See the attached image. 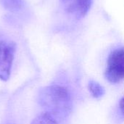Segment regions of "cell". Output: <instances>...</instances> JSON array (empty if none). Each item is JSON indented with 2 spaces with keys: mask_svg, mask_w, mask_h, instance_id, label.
Instances as JSON below:
<instances>
[{
  "mask_svg": "<svg viewBox=\"0 0 124 124\" xmlns=\"http://www.w3.org/2000/svg\"><path fill=\"white\" fill-rule=\"evenodd\" d=\"M39 101L45 112L52 116H66L71 109V97L68 90L59 85L44 88L40 92Z\"/></svg>",
  "mask_w": 124,
  "mask_h": 124,
  "instance_id": "1",
  "label": "cell"
},
{
  "mask_svg": "<svg viewBox=\"0 0 124 124\" xmlns=\"http://www.w3.org/2000/svg\"><path fill=\"white\" fill-rule=\"evenodd\" d=\"M105 76L110 83L113 84L124 79V47L113 50L109 55Z\"/></svg>",
  "mask_w": 124,
  "mask_h": 124,
  "instance_id": "2",
  "label": "cell"
},
{
  "mask_svg": "<svg viewBox=\"0 0 124 124\" xmlns=\"http://www.w3.org/2000/svg\"><path fill=\"white\" fill-rule=\"evenodd\" d=\"M16 46L13 41H0V79L6 81L9 79Z\"/></svg>",
  "mask_w": 124,
  "mask_h": 124,
  "instance_id": "3",
  "label": "cell"
},
{
  "mask_svg": "<svg viewBox=\"0 0 124 124\" xmlns=\"http://www.w3.org/2000/svg\"><path fill=\"white\" fill-rule=\"evenodd\" d=\"M64 10L76 19L84 17L89 12L92 0H60Z\"/></svg>",
  "mask_w": 124,
  "mask_h": 124,
  "instance_id": "4",
  "label": "cell"
},
{
  "mask_svg": "<svg viewBox=\"0 0 124 124\" xmlns=\"http://www.w3.org/2000/svg\"><path fill=\"white\" fill-rule=\"evenodd\" d=\"M31 124H57V122L54 116L44 112L35 118Z\"/></svg>",
  "mask_w": 124,
  "mask_h": 124,
  "instance_id": "5",
  "label": "cell"
},
{
  "mask_svg": "<svg viewBox=\"0 0 124 124\" xmlns=\"http://www.w3.org/2000/svg\"><path fill=\"white\" fill-rule=\"evenodd\" d=\"M89 89L94 98L99 99L105 94V89L97 81H90L89 83Z\"/></svg>",
  "mask_w": 124,
  "mask_h": 124,
  "instance_id": "6",
  "label": "cell"
},
{
  "mask_svg": "<svg viewBox=\"0 0 124 124\" xmlns=\"http://www.w3.org/2000/svg\"><path fill=\"white\" fill-rule=\"evenodd\" d=\"M119 109H120L121 115L124 116V97L121 99V100L119 103Z\"/></svg>",
  "mask_w": 124,
  "mask_h": 124,
  "instance_id": "7",
  "label": "cell"
}]
</instances>
